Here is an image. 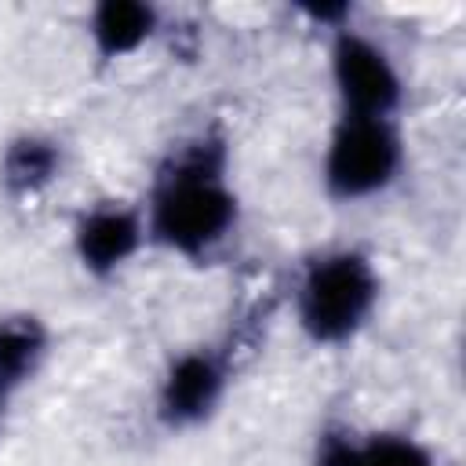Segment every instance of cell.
Segmentation results:
<instances>
[{
    "label": "cell",
    "mask_w": 466,
    "mask_h": 466,
    "mask_svg": "<svg viewBox=\"0 0 466 466\" xmlns=\"http://www.w3.org/2000/svg\"><path fill=\"white\" fill-rule=\"evenodd\" d=\"M142 215L149 248L182 262H211L237 237L244 204L222 127H200L160 157L142 197Z\"/></svg>",
    "instance_id": "obj_1"
},
{
    "label": "cell",
    "mask_w": 466,
    "mask_h": 466,
    "mask_svg": "<svg viewBox=\"0 0 466 466\" xmlns=\"http://www.w3.org/2000/svg\"><path fill=\"white\" fill-rule=\"evenodd\" d=\"M51 328L40 313L11 309L0 313V393L11 400L44 371L51 357Z\"/></svg>",
    "instance_id": "obj_9"
},
{
    "label": "cell",
    "mask_w": 466,
    "mask_h": 466,
    "mask_svg": "<svg viewBox=\"0 0 466 466\" xmlns=\"http://www.w3.org/2000/svg\"><path fill=\"white\" fill-rule=\"evenodd\" d=\"M382 302V273L357 244H331L306 255L291 280V317L317 350L357 342Z\"/></svg>",
    "instance_id": "obj_2"
},
{
    "label": "cell",
    "mask_w": 466,
    "mask_h": 466,
    "mask_svg": "<svg viewBox=\"0 0 466 466\" xmlns=\"http://www.w3.org/2000/svg\"><path fill=\"white\" fill-rule=\"evenodd\" d=\"M295 11H299L313 29H324V36L357 22V7H353V4H346V0H324V4L306 0V4H299Z\"/></svg>",
    "instance_id": "obj_12"
},
{
    "label": "cell",
    "mask_w": 466,
    "mask_h": 466,
    "mask_svg": "<svg viewBox=\"0 0 466 466\" xmlns=\"http://www.w3.org/2000/svg\"><path fill=\"white\" fill-rule=\"evenodd\" d=\"M360 466H441L437 451L404 430L360 433Z\"/></svg>",
    "instance_id": "obj_10"
},
{
    "label": "cell",
    "mask_w": 466,
    "mask_h": 466,
    "mask_svg": "<svg viewBox=\"0 0 466 466\" xmlns=\"http://www.w3.org/2000/svg\"><path fill=\"white\" fill-rule=\"evenodd\" d=\"M149 248L142 204L124 197H98L84 204L69 226L73 262L87 280H116Z\"/></svg>",
    "instance_id": "obj_6"
},
{
    "label": "cell",
    "mask_w": 466,
    "mask_h": 466,
    "mask_svg": "<svg viewBox=\"0 0 466 466\" xmlns=\"http://www.w3.org/2000/svg\"><path fill=\"white\" fill-rule=\"evenodd\" d=\"M7 415H11V397L0 393V437H4V426H7Z\"/></svg>",
    "instance_id": "obj_13"
},
{
    "label": "cell",
    "mask_w": 466,
    "mask_h": 466,
    "mask_svg": "<svg viewBox=\"0 0 466 466\" xmlns=\"http://www.w3.org/2000/svg\"><path fill=\"white\" fill-rule=\"evenodd\" d=\"M309 466H360V430L350 422H324L309 448Z\"/></svg>",
    "instance_id": "obj_11"
},
{
    "label": "cell",
    "mask_w": 466,
    "mask_h": 466,
    "mask_svg": "<svg viewBox=\"0 0 466 466\" xmlns=\"http://www.w3.org/2000/svg\"><path fill=\"white\" fill-rule=\"evenodd\" d=\"M324 66L342 116H390L400 120L404 109V73L390 47L375 40L357 22L324 36Z\"/></svg>",
    "instance_id": "obj_4"
},
{
    "label": "cell",
    "mask_w": 466,
    "mask_h": 466,
    "mask_svg": "<svg viewBox=\"0 0 466 466\" xmlns=\"http://www.w3.org/2000/svg\"><path fill=\"white\" fill-rule=\"evenodd\" d=\"M233 353L215 342H197L171 353L153 382V419L167 433H193L208 426L233 390Z\"/></svg>",
    "instance_id": "obj_5"
},
{
    "label": "cell",
    "mask_w": 466,
    "mask_h": 466,
    "mask_svg": "<svg viewBox=\"0 0 466 466\" xmlns=\"http://www.w3.org/2000/svg\"><path fill=\"white\" fill-rule=\"evenodd\" d=\"M164 33V15L149 0H98L84 15V40L102 66L142 55Z\"/></svg>",
    "instance_id": "obj_7"
},
{
    "label": "cell",
    "mask_w": 466,
    "mask_h": 466,
    "mask_svg": "<svg viewBox=\"0 0 466 466\" xmlns=\"http://www.w3.org/2000/svg\"><path fill=\"white\" fill-rule=\"evenodd\" d=\"M408 164L400 120L335 116L320 149V189L335 204H364L386 197Z\"/></svg>",
    "instance_id": "obj_3"
},
{
    "label": "cell",
    "mask_w": 466,
    "mask_h": 466,
    "mask_svg": "<svg viewBox=\"0 0 466 466\" xmlns=\"http://www.w3.org/2000/svg\"><path fill=\"white\" fill-rule=\"evenodd\" d=\"M66 171V146L47 131H18L0 149V193L11 204L40 200Z\"/></svg>",
    "instance_id": "obj_8"
}]
</instances>
